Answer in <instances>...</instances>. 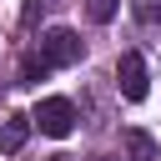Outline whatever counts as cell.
<instances>
[{"label": "cell", "instance_id": "1", "mask_svg": "<svg viewBox=\"0 0 161 161\" xmlns=\"http://www.w3.org/2000/svg\"><path fill=\"white\" fill-rule=\"evenodd\" d=\"M40 65L45 70H60V65H75L80 55H86V45H80V35L75 30H65V25H55V30H45L40 35Z\"/></svg>", "mask_w": 161, "mask_h": 161}, {"label": "cell", "instance_id": "2", "mask_svg": "<svg viewBox=\"0 0 161 161\" xmlns=\"http://www.w3.org/2000/svg\"><path fill=\"white\" fill-rule=\"evenodd\" d=\"M30 126H40L45 136H70L75 131V106L65 101V96H40L35 101V111H30Z\"/></svg>", "mask_w": 161, "mask_h": 161}, {"label": "cell", "instance_id": "3", "mask_svg": "<svg viewBox=\"0 0 161 161\" xmlns=\"http://www.w3.org/2000/svg\"><path fill=\"white\" fill-rule=\"evenodd\" d=\"M116 86H121V96H126V101H146L151 75H146V60H141L136 50H126V55L116 60Z\"/></svg>", "mask_w": 161, "mask_h": 161}, {"label": "cell", "instance_id": "4", "mask_svg": "<svg viewBox=\"0 0 161 161\" xmlns=\"http://www.w3.org/2000/svg\"><path fill=\"white\" fill-rule=\"evenodd\" d=\"M25 136H30V116H5L0 121V151L5 156H15L25 146Z\"/></svg>", "mask_w": 161, "mask_h": 161}, {"label": "cell", "instance_id": "5", "mask_svg": "<svg viewBox=\"0 0 161 161\" xmlns=\"http://www.w3.org/2000/svg\"><path fill=\"white\" fill-rule=\"evenodd\" d=\"M121 146H126V161H161V146H156L146 131H136V126L121 136Z\"/></svg>", "mask_w": 161, "mask_h": 161}, {"label": "cell", "instance_id": "6", "mask_svg": "<svg viewBox=\"0 0 161 161\" xmlns=\"http://www.w3.org/2000/svg\"><path fill=\"white\" fill-rule=\"evenodd\" d=\"M116 10H121V0H86V15H91L96 25H106Z\"/></svg>", "mask_w": 161, "mask_h": 161}, {"label": "cell", "instance_id": "7", "mask_svg": "<svg viewBox=\"0 0 161 161\" xmlns=\"http://www.w3.org/2000/svg\"><path fill=\"white\" fill-rule=\"evenodd\" d=\"M131 10L141 25H161V0H131Z\"/></svg>", "mask_w": 161, "mask_h": 161}, {"label": "cell", "instance_id": "8", "mask_svg": "<svg viewBox=\"0 0 161 161\" xmlns=\"http://www.w3.org/2000/svg\"><path fill=\"white\" fill-rule=\"evenodd\" d=\"M40 75H45L40 55H25V60H20V80H40Z\"/></svg>", "mask_w": 161, "mask_h": 161}, {"label": "cell", "instance_id": "9", "mask_svg": "<svg viewBox=\"0 0 161 161\" xmlns=\"http://www.w3.org/2000/svg\"><path fill=\"white\" fill-rule=\"evenodd\" d=\"M50 161H80V156H50Z\"/></svg>", "mask_w": 161, "mask_h": 161}]
</instances>
